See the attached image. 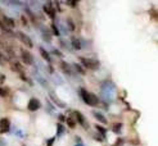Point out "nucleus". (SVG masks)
<instances>
[{
  "label": "nucleus",
  "instance_id": "cd10ccee",
  "mask_svg": "<svg viewBox=\"0 0 158 146\" xmlns=\"http://www.w3.org/2000/svg\"><path fill=\"white\" fill-rule=\"evenodd\" d=\"M75 146H84L82 144H77V145H75Z\"/></svg>",
  "mask_w": 158,
  "mask_h": 146
},
{
  "label": "nucleus",
  "instance_id": "1a4fd4ad",
  "mask_svg": "<svg viewBox=\"0 0 158 146\" xmlns=\"http://www.w3.org/2000/svg\"><path fill=\"white\" fill-rule=\"evenodd\" d=\"M12 68H13V71H16L17 73H19L21 76L23 77V73H24V68L21 66L19 62H13L12 63Z\"/></svg>",
  "mask_w": 158,
  "mask_h": 146
},
{
  "label": "nucleus",
  "instance_id": "5701e85b",
  "mask_svg": "<svg viewBox=\"0 0 158 146\" xmlns=\"http://www.w3.org/2000/svg\"><path fill=\"white\" fill-rule=\"evenodd\" d=\"M7 91L5 90H3V88H0V96H7Z\"/></svg>",
  "mask_w": 158,
  "mask_h": 146
},
{
  "label": "nucleus",
  "instance_id": "dca6fc26",
  "mask_svg": "<svg viewBox=\"0 0 158 146\" xmlns=\"http://www.w3.org/2000/svg\"><path fill=\"white\" fill-rule=\"evenodd\" d=\"M0 28H1V29H3V31H4V32H7V33H12V31H10V28H8V27H7V26H5V24H4V23H3V21H1V19H0Z\"/></svg>",
  "mask_w": 158,
  "mask_h": 146
},
{
  "label": "nucleus",
  "instance_id": "6e6552de",
  "mask_svg": "<svg viewBox=\"0 0 158 146\" xmlns=\"http://www.w3.org/2000/svg\"><path fill=\"white\" fill-rule=\"evenodd\" d=\"M44 12H45L46 14H48L52 19H54V17H55V9H53L52 4H45V5H44Z\"/></svg>",
  "mask_w": 158,
  "mask_h": 146
},
{
  "label": "nucleus",
  "instance_id": "f03ea898",
  "mask_svg": "<svg viewBox=\"0 0 158 146\" xmlns=\"http://www.w3.org/2000/svg\"><path fill=\"white\" fill-rule=\"evenodd\" d=\"M102 96L105 101H112L114 97V85L112 82H105L102 86Z\"/></svg>",
  "mask_w": 158,
  "mask_h": 146
},
{
  "label": "nucleus",
  "instance_id": "2eb2a0df",
  "mask_svg": "<svg viewBox=\"0 0 158 146\" xmlns=\"http://www.w3.org/2000/svg\"><path fill=\"white\" fill-rule=\"evenodd\" d=\"M71 42H72V46H73L75 49H77V50H79V49L81 48V44H80V41L77 40V38H72V41H71Z\"/></svg>",
  "mask_w": 158,
  "mask_h": 146
},
{
  "label": "nucleus",
  "instance_id": "7ed1b4c3",
  "mask_svg": "<svg viewBox=\"0 0 158 146\" xmlns=\"http://www.w3.org/2000/svg\"><path fill=\"white\" fill-rule=\"evenodd\" d=\"M80 62L82 63V66L88 69H98L99 68V62L94 60V59H90V58H84L81 57L80 58Z\"/></svg>",
  "mask_w": 158,
  "mask_h": 146
},
{
  "label": "nucleus",
  "instance_id": "412c9836",
  "mask_svg": "<svg viewBox=\"0 0 158 146\" xmlns=\"http://www.w3.org/2000/svg\"><path fill=\"white\" fill-rule=\"evenodd\" d=\"M96 130H98V131H100V132H102V135H103V136L105 135V130H104V128L102 127V126H99V124L96 126Z\"/></svg>",
  "mask_w": 158,
  "mask_h": 146
},
{
  "label": "nucleus",
  "instance_id": "aec40b11",
  "mask_svg": "<svg viewBox=\"0 0 158 146\" xmlns=\"http://www.w3.org/2000/svg\"><path fill=\"white\" fill-rule=\"evenodd\" d=\"M67 123H68V126H70L71 128H75L76 127V123H75V121L72 118H67Z\"/></svg>",
  "mask_w": 158,
  "mask_h": 146
},
{
  "label": "nucleus",
  "instance_id": "4468645a",
  "mask_svg": "<svg viewBox=\"0 0 158 146\" xmlns=\"http://www.w3.org/2000/svg\"><path fill=\"white\" fill-rule=\"evenodd\" d=\"M61 68L63 69V72L66 73V74H71V68H70V66H67V63L66 62H62L61 63Z\"/></svg>",
  "mask_w": 158,
  "mask_h": 146
},
{
  "label": "nucleus",
  "instance_id": "393cba45",
  "mask_svg": "<svg viewBox=\"0 0 158 146\" xmlns=\"http://www.w3.org/2000/svg\"><path fill=\"white\" fill-rule=\"evenodd\" d=\"M4 62H5V59H4V57L1 55V53H0V64H1V66H3V64H4Z\"/></svg>",
  "mask_w": 158,
  "mask_h": 146
},
{
  "label": "nucleus",
  "instance_id": "0eeeda50",
  "mask_svg": "<svg viewBox=\"0 0 158 146\" xmlns=\"http://www.w3.org/2000/svg\"><path fill=\"white\" fill-rule=\"evenodd\" d=\"M28 110H31V111H35V110H37L41 106V104H40V101L37 100V99H31V100H30V102H28Z\"/></svg>",
  "mask_w": 158,
  "mask_h": 146
},
{
  "label": "nucleus",
  "instance_id": "bb28decb",
  "mask_svg": "<svg viewBox=\"0 0 158 146\" xmlns=\"http://www.w3.org/2000/svg\"><path fill=\"white\" fill-rule=\"evenodd\" d=\"M22 21H23V24L26 26V24H27V22H26V18H24V17H22Z\"/></svg>",
  "mask_w": 158,
  "mask_h": 146
},
{
  "label": "nucleus",
  "instance_id": "9b49d317",
  "mask_svg": "<svg viewBox=\"0 0 158 146\" xmlns=\"http://www.w3.org/2000/svg\"><path fill=\"white\" fill-rule=\"evenodd\" d=\"M75 115H76V118H77V121H79V123L81 124L82 127H85L86 128L88 126H86V121H85V118H84V115L80 113V111H75Z\"/></svg>",
  "mask_w": 158,
  "mask_h": 146
},
{
  "label": "nucleus",
  "instance_id": "423d86ee",
  "mask_svg": "<svg viewBox=\"0 0 158 146\" xmlns=\"http://www.w3.org/2000/svg\"><path fill=\"white\" fill-rule=\"evenodd\" d=\"M9 128H10L9 119H8V118L0 119V132H1V133H5V132H8V131H9Z\"/></svg>",
  "mask_w": 158,
  "mask_h": 146
},
{
  "label": "nucleus",
  "instance_id": "6ab92c4d",
  "mask_svg": "<svg viewBox=\"0 0 158 146\" xmlns=\"http://www.w3.org/2000/svg\"><path fill=\"white\" fill-rule=\"evenodd\" d=\"M52 99H53V100H54V102H55V104H57L58 106H61V108H65V104H63V102L61 101V100H58V99H55V96L53 95V94H52Z\"/></svg>",
  "mask_w": 158,
  "mask_h": 146
},
{
  "label": "nucleus",
  "instance_id": "39448f33",
  "mask_svg": "<svg viewBox=\"0 0 158 146\" xmlns=\"http://www.w3.org/2000/svg\"><path fill=\"white\" fill-rule=\"evenodd\" d=\"M21 55H22V60L26 64H28V66H32V64H33V57L31 55L30 51L22 50V51H21Z\"/></svg>",
  "mask_w": 158,
  "mask_h": 146
},
{
  "label": "nucleus",
  "instance_id": "f257e3e1",
  "mask_svg": "<svg viewBox=\"0 0 158 146\" xmlns=\"http://www.w3.org/2000/svg\"><path fill=\"white\" fill-rule=\"evenodd\" d=\"M80 96L84 100L85 104H88L90 106H95V105H98V102H99V99H98L96 95H94L93 92H89L88 90H85V88H80Z\"/></svg>",
  "mask_w": 158,
  "mask_h": 146
},
{
  "label": "nucleus",
  "instance_id": "20e7f679",
  "mask_svg": "<svg viewBox=\"0 0 158 146\" xmlns=\"http://www.w3.org/2000/svg\"><path fill=\"white\" fill-rule=\"evenodd\" d=\"M16 36L19 38V41L22 42V44H24L27 46V48H30L31 49L32 46H33V44H32V41H31V38H30L26 33H23V32H21V31H17L16 32Z\"/></svg>",
  "mask_w": 158,
  "mask_h": 146
},
{
  "label": "nucleus",
  "instance_id": "f8f14e48",
  "mask_svg": "<svg viewBox=\"0 0 158 146\" xmlns=\"http://www.w3.org/2000/svg\"><path fill=\"white\" fill-rule=\"evenodd\" d=\"M39 50H40V54H41V57L44 58V60H45V62H48V63H50V62H52V59H50V55H49V53H48V51H46L44 48H40Z\"/></svg>",
  "mask_w": 158,
  "mask_h": 146
},
{
  "label": "nucleus",
  "instance_id": "ddd939ff",
  "mask_svg": "<svg viewBox=\"0 0 158 146\" xmlns=\"http://www.w3.org/2000/svg\"><path fill=\"white\" fill-rule=\"evenodd\" d=\"M93 115L95 117L98 121H100L102 123H107V119H105V117L102 113H99V111H93Z\"/></svg>",
  "mask_w": 158,
  "mask_h": 146
},
{
  "label": "nucleus",
  "instance_id": "4be33fe9",
  "mask_svg": "<svg viewBox=\"0 0 158 146\" xmlns=\"http://www.w3.org/2000/svg\"><path fill=\"white\" fill-rule=\"evenodd\" d=\"M52 28H53V31H54V35H59V31H58V28L55 27V24L52 26Z\"/></svg>",
  "mask_w": 158,
  "mask_h": 146
},
{
  "label": "nucleus",
  "instance_id": "9d476101",
  "mask_svg": "<svg viewBox=\"0 0 158 146\" xmlns=\"http://www.w3.org/2000/svg\"><path fill=\"white\" fill-rule=\"evenodd\" d=\"M3 23L7 26L8 28H13L14 26H16V22L12 18H9V17H7V15H4L3 17Z\"/></svg>",
  "mask_w": 158,
  "mask_h": 146
},
{
  "label": "nucleus",
  "instance_id": "a211bd4d",
  "mask_svg": "<svg viewBox=\"0 0 158 146\" xmlns=\"http://www.w3.org/2000/svg\"><path fill=\"white\" fill-rule=\"evenodd\" d=\"M75 69H76V72H79L80 73V74H85V73H86V72H85V69H84V68L82 67H80L79 66V64H75Z\"/></svg>",
  "mask_w": 158,
  "mask_h": 146
},
{
  "label": "nucleus",
  "instance_id": "b1692460",
  "mask_svg": "<svg viewBox=\"0 0 158 146\" xmlns=\"http://www.w3.org/2000/svg\"><path fill=\"white\" fill-rule=\"evenodd\" d=\"M5 145H7V141L0 137V146H5Z\"/></svg>",
  "mask_w": 158,
  "mask_h": 146
},
{
  "label": "nucleus",
  "instance_id": "f3484780",
  "mask_svg": "<svg viewBox=\"0 0 158 146\" xmlns=\"http://www.w3.org/2000/svg\"><path fill=\"white\" fill-rule=\"evenodd\" d=\"M63 132H65V128H63V126H62L61 123H58V126H57V135L58 136H62Z\"/></svg>",
  "mask_w": 158,
  "mask_h": 146
},
{
  "label": "nucleus",
  "instance_id": "a878e982",
  "mask_svg": "<svg viewBox=\"0 0 158 146\" xmlns=\"http://www.w3.org/2000/svg\"><path fill=\"white\" fill-rule=\"evenodd\" d=\"M53 142H54V139H50V140L48 141V142H46V146H52Z\"/></svg>",
  "mask_w": 158,
  "mask_h": 146
}]
</instances>
